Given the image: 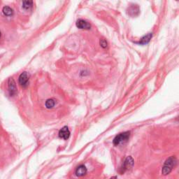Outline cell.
<instances>
[{"instance_id":"9","label":"cell","mask_w":179,"mask_h":179,"mask_svg":"<svg viewBox=\"0 0 179 179\" xmlns=\"http://www.w3.org/2000/svg\"><path fill=\"white\" fill-rule=\"evenodd\" d=\"M87 168L82 164V165H80L76 168L75 174H76V175L77 176L81 177L83 176H85L86 174H87Z\"/></svg>"},{"instance_id":"16","label":"cell","mask_w":179,"mask_h":179,"mask_svg":"<svg viewBox=\"0 0 179 179\" xmlns=\"http://www.w3.org/2000/svg\"><path fill=\"white\" fill-rule=\"evenodd\" d=\"M0 37H1V32H0Z\"/></svg>"},{"instance_id":"14","label":"cell","mask_w":179,"mask_h":179,"mask_svg":"<svg viewBox=\"0 0 179 179\" xmlns=\"http://www.w3.org/2000/svg\"><path fill=\"white\" fill-rule=\"evenodd\" d=\"M107 41L105 39H101L100 41V45L103 48H106L107 47Z\"/></svg>"},{"instance_id":"10","label":"cell","mask_w":179,"mask_h":179,"mask_svg":"<svg viewBox=\"0 0 179 179\" xmlns=\"http://www.w3.org/2000/svg\"><path fill=\"white\" fill-rule=\"evenodd\" d=\"M152 37H153V34L148 33V35L144 36V37H142V38L140 39L139 41L137 42L136 43H138V44H141V45L147 44L148 43H149V41H151V39H152Z\"/></svg>"},{"instance_id":"15","label":"cell","mask_w":179,"mask_h":179,"mask_svg":"<svg viewBox=\"0 0 179 179\" xmlns=\"http://www.w3.org/2000/svg\"><path fill=\"white\" fill-rule=\"evenodd\" d=\"M110 179H117V177L116 176H113V177H111V178Z\"/></svg>"},{"instance_id":"13","label":"cell","mask_w":179,"mask_h":179,"mask_svg":"<svg viewBox=\"0 0 179 179\" xmlns=\"http://www.w3.org/2000/svg\"><path fill=\"white\" fill-rule=\"evenodd\" d=\"M32 4H33V1H25L22 2V7L26 10H28L30 8H32Z\"/></svg>"},{"instance_id":"11","label":"cell","mask_w":179,"mask_h":179,"mask_svg":"<svg viewBox=\"0 0 179 179\" xmlns=\"http://www.w3.org/2000/svg\"><path fill=\"white\" fill-rule=\"evenodd\" d=\"M3 14H4L6 16H11L13 15L14 14V11H13L12 9L9 7V6H4L2 9Z\"/></svg>"},{"instance_id":"7","label":"cell","mask_w":179,"mask_h":179,"mask_svg":"<svg viewBox=\"0 0 179 179\" xmlns=\"http://www.w3.org/2000/svg\"><path fill=\"white\" fill-rule=\"evenodd\" d=\"M59 136L60 138L64 140L69 139V137L70 136V131L69 128L66 126L63 127L59 131Z\"/></svg>"},{"instance_id":"2","label":"cell","mask_w":179,"mask_h":179,"mask_svg":"<svg viewBox=\"0 0 179 179\" xmlns=\"http://www.w3.org/2000/svg\"><path fill=\"white\" fill-rule=\"evenodd\" d=\"M130 132H125L120 133L118 134L113 139V143L115 146H118V145L124 143L125 141H127L130 139Z\"/></svg>"},{"instance_id":"4","label":"cell","mask_w":179,"mask_h":179,"mask_svg":"<svg viewBox=\"0 0 179 179\" xmlns=\"http://www.w3.org/2000/svg\"><path fill=\"white\" fill-rule=\"evenodd\" d=\"M8 90H9V95L11 96H15L17 94V87L15 81L12 78H10L8 81Z\"/></svg>"},{"instance_id":"12","label":"cell","mask_w":179,"mask_h":179,"mask_svg":"<svg viewBox=\"0 0 179 179\" xmlns=\"http://www.w3.org/2000/svg\"><path fill=\"white\" fill-rule=\"evenodd\" d=\"M55 104V101L53 99H49L45 102V106L47 108H51L54 106Z\"/></svg>"},{"instance_id":"3","label":"cell","mask_w":179,"mask_h":179,"mask_svg":"<svg viewBox=\"0 0 179 179\" xmlns=\"http://www.w3.org/2000/svg\"><path fill=\"white\" fill-rule=\"evenodd\" d=\"M134 159L132 157H127L125 159L124 162H123V165L120 169V173L121 174H124L126 171L129 170L131 168H132L134 166Z\"/></svg>"},{"instance_id":"1","label":"cell","mask_w":179,"mask_h":179,"mask_svg":"<svg viewBox=\"0 0 179 179\" xmlns=\"http://www.w3.org/2000/svg\"><path fill=\"white\" fill-rule=\"evenodd\" d=\"M176 164L177 159L174 156H172V157H169L166 160L165 163H164L163 167H162V174L163 175H168L172 172V169L176 167Z\"/></svg>"},{"instance_id":"6","label":"cell","mask_w":179,"mask_h":179,"mask_svg":"<svg viewBox=\"0 0 179 179\" xmlns=\"http://www.w3.org/2000/svg\"><path fill=\"white\" fill-rule=\"evenodd\" d=\"M76 27L79 29H82V30H90L91 25L87 21L82 20V19H79L76 22Z\"/></svg>"},{"instance_id":"5","label":"cell","mask_w":179,"mask_h":179,"mask_svg":"<svg viewBox=\"0 0 179 179\" xmlns=\"http://www.w3.org/2000/svg\"><path fill=\"white\" fill-rule=\"evenodd\" d=\"M19 83L20 84L21 86L25 87H27L29 82V75L27 72L22 73L19 76Z\"/></svg>"},{"instance_id":"8","label":"cell","mask_w":179,"mask_h":179,"mask_svg":"<svg viewBox=\"0 0 179 179\" xmlns=\"http://www.w3.org/2000/svg\"><path fill=\"white\" fill-rule=\"evenodd\" d=\"M140 12L139 10V7L138 5H136V4H132V6H130L129 8H128V14L129 15L132 16H136L139 15Z\"/></svg>"}]
</instances>
